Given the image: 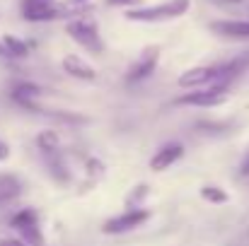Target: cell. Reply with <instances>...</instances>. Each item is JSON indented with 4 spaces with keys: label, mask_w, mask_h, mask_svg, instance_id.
<instances>
[{
    "label": "cell",
    "mask_w": 249,
    "mask_h": 246,
    "mask_svg": "<svg viewBox=\"0 0 249 246\" xmlns=\"http://www.w3.org/2000/svg\"><path fill=\"white\" fill-rule=\"evenodd\" d=\"M189 7H191V0H165L158 5L128 10L126 19H131V22H167V19H177V17L186 15Z\"/></svg>",
    "instance_id": "1"
},
{
    "label": "cell",
    "mask_w": 249,
    "mask_h": 246,
    "mask_svg": "<svg viewBox=\"0 0 249 246\" xmlns=\"http://www.w3.org/2000/svg\"><path fill=\"white\" fill-rule=\"evenodd\" d=\"M66 34L80 44L85 51L89 53H102L104 51V44H102V36H99V27L92 17H75L66 24Z\"/></svg>",
    "instance_id": "2"
},
{
    "label": "cell",
    "mask_w": 249,
    "mask_h": 246,
    "mask_svg": "<svg viewBox=\"0 0 249 246\" xmlns=\"http://www.w3.org/2000/svg\"><path fill=\"white\" fill-rule=\"evenodd\" d=\"M150 220V213L148 210H126L121 215H114L109 217L104 225H102V234H109V237H116V234H126L141 225H145Z\"/></svg>",
    "instance_id": "3"
},
{
    "label": "cell",
    "mask_w": 249,
    "mask_h": 246,
    "mask_svg": "<svg viewBox=\"0 0 249 246\" xmlns=\"http://www.w3.org/2000/svg\"><path fill=\"white\" fill-rule=\"evenodd\" d=\"M225 101H228V92L225 89H213V87H201V89L186 92L184 97L177 99V104H181V106H203V109L220 106Z\"/></svg>",
    "instance_id": "4"
},
{
    "label": "cell",
    "mask_w": 249,
    "mask_h": 246,
    "mask_svg": "<svg viewBox=\"0 0 249 246\" xmlns=\"http://www.w3.org/2000/svg\"><path fill=\"white\" fill-rule=\"evenodd\" d=\"M22 17L27 22H51L58 17H68L66 7H58L53 2H41V0H22Z\"/></svg>",
    "instance_id": "5"
},
{
    "label": "cell",
    "mask_w": 249,
    "mask_h": 246,
    "mask_svg": "<svg viewBox=\"0 0 249 246\" xmlns=\"http://www.w3.org/2000/svg\"><path fill=\"white\" fill-rule=\"evenodd\" d=\"M158 63H160V49H158V46L145 49V51L141 53V58L128 68V73H126V82H131V84H133V82L148 80V78L155 73Z\"/></svg>",
    "instance_id": "6"
},
{
    "label": "cell",
    "mask_w": 249,
    "mask_h": 246,
    "mask_svg": "<svg viewBox=\"0 0 249 246\" xmlns=\"http://www.w3.org/2000/svg\"><path fill=\"white\" fill-rule=\"evenodd\" d=\"M44 92H46V89H44L41 84H36V82H17V84H12L10 97H12L15 104H19L22 109H29V111H39V114H41L36 99H39Z\"/></svg>",
    "instance_id": "7"
},
{
    "label": "cell",
    "mask_w": 249,
    "mask_h": 246,
    "mask_svg": "<svg viewBox=\"0 0 249 246\" xmlns=\"http://www.w3.org/2000/svg\"><path fill=\"white\" fill-rule=\"evenodd\" d=\"M211 32L223 39L249 41V19H215L211 22Z\"/></svg>",
    "instance_id": "8"
},
{
    "label": "cell",
    "mask_w": 249,
    "mask_h": 246,
    "mask_svg": "<svg viewBox=\"0 0 249 246\" xmlns=\"http://www.w3.org/2000/svg\"><path fill=\"white\" fill-rule=\"evenodd\" d=\"M215 75H218V66H198V68H191L184 75H179V87L201 89V87H208L215 80Z\"/></svg>",
    "instance_id": "9"
},
{
    "label": "cell",
    "mask_w": 249,
    "mask_h": 246,
    "mask_svg": "<svg viewBox=\"0 0 249 246\" xmlns=\"http://www.w3.org/2000/svg\"><path fill=\"white\" fill-rule=\"evenodd\" d=\"M181 157H184V145L181 143H167L150 157V169L153 171H167L172 164L179 162Z\"/></svg>",
    "instance_id": "10"
},
{
    "label": "cell",
    "mask_w": 249,
    "mask_h": 246,
    "mask_svg": "<svg viewBox=\"0 0 249 246\" xmlns=\"http://www.w3.org/2000/svg\"><path fill=\"white\" fill-rule=\"evenodd\" d=\"M61 68H63V73H68V75L75 78V80L92 82L94 78H97L94 68H92L89 63H85L80 56H66V58L61 61Z\"/></svg>",
    "instance_id": "11"
},
{
    "label": "cell",
    "mask_w": 249,
    "mask_h": 246,
    "mask_svg": "<svg viewBox=\"0 0 249 246\" xmlns=\"http://www.w3.org/2000/svg\"><path fill=\"white\" fill-rule=\"evenodd\" d=\"M22 181L17 179V176H12V174H0V208L2 205H7V203H12V200H17L19 196H22Z\"/></svg>",
    "instance_id": "12"
},
{
    "label": "cell",
    "mask_w": 249,
    "mask_h": 246,
    "mask_svg": "<svg viewBox=\"0 0 249 246\" xmlns=\"http://www.w3.org/2000/svg\"><path fill=\"white\" fill-rule=\"evenodd\" d=\"M36 148L41 150L44 157H53V155H61V138L56 131H41L36 135Z\"/></svg>",
    "instance_id": "13"
},
{
    "label": "cell",
    "mask_w": 249,
    "mask_h": 246,
    "mask_svg": "<svg viewBox=\"0 0 249 246\" xmlns=\"http://www.w3.org/2000/svg\"><path fill=\"white\" fill-rule=\"evenodd\" d=\"M29 225H39V213L32 210V208H24V210H19L10 217L12 230H22V227H29Z\"/></svg>",
    "instance_id": "14"
},
{
    "label": "cell",
    "mask_w": 249,
    "mask_h": 246,
    "mask_svg": "<svg viewBox=\"0 0 249 246\" xmlns=\"http://www.w3.org/2000/svg\"><path fill=\"white\" fill-rule=\"evenodd\" d=\"M46 162H49V171H51V176H53L58 183H68V181H71V171H68L66 162L61 160V155L46 157Z\"/></svg>",
    "instance_id": "15"
},
{
    "label": "cell",
    "mask_w": 249,
    "mask_h": 246,
    "mask_svg": "<svg viewBox=\"0 0 249 246\" xmlns=\"http://www.w3.org/2000/svg\"><path fill=\"white\" fill-rule=\"evenodd\" d=\"M17 232H19V239L27 246H46V239H44L39 225H29V227H22Z\"/></svg>",
    "instance_id": "16"
},
{
    "label": "cell",
    "mask_w": 249,
    "mask_h": 246,
    "mask_svg": "<svg viewBox=\"0 0 249 246\" xmlns=\"http://www.w3.org/2000/svg\"><path fill=\"white\" fill-rule=\"evenodd\" d=\"M2 44H5L10 58H24V56L29 53V46H27L22 39L12 36V34H5V36H2Z\"/></svg>",
    "instance_id": "17"
},
{
    "label": "cell",
    "mask_w": 249,
    "mask_h": 246,
    "mask_svg": "<svg viewBox=\"0 0 249 246\" xmlns=\"http://www.w3.org/2000/svg\"><path fill=\"white\" fill-rule=\"evenodd\" d=\"M201 198L208 200V203H213V205H223V203L230 200V196H228L220 186H203V188H201Z\"/></svg>",
    "instance_id": "18"
},
{
    "label": "cell",
    "mask_w": 249,
    "mask_h": 246,
    "mask_svg": "<svg viewBox=\"0 0 249 246\" xmlns=\"http://www.w3.org/2000/svg\"><path fill=\"white\" fill-rule=\"evenodd\" d=\"M148 193H150V188H148L145 183L136 186V188H133V193L126 198V205H128V208H133V210H138V208H141V203L148 198Z\"/></svg>",
    "instance_id": "19"
},
{
    "label": "cell",
    "mask_w": 249,
    "mask_h": 246,
    "mask_svg": "<svg viewBox=\"0 0 249 246\" xmlns=\"http://www.w3.org/2000/svg\"><path fill=\"white\" fill-rule=\"evenodd\" d=\"M87 171L92 176H102L104 174V164L99 162V160H87Z\"/></svg>",
    "instance_id": "20"
},
{
    "label": "cell",
    "mask_w": 249,
    "mask_h": 246,
    "mask_svg": "<svg viewBox=\"0 0 249 246\" xmlns=\"http://www.w3.org/2000/svg\"><path fill=\"white\" fill-rule=\"evenodd\" d=\"M7 157H10V145L5 140H0V162H5Z\"/></svg>",
    "instance_id": "21"
},
{
    "label": "cell",
    "mask_w": 249,
    "mask_h": 246,
    "mask_svg": "<svg viewBox=\"0 0 249 246\" xmlns=\"http://www.w3.org/2000/svg\"><path fill=\"white\" fill-rule=\"evenodd\" d=\"M0 246H27L22 239H0Z\"/></svg>",
    "instance_id": "22"
},
{
    "label": "cell",
    "mask_w": 249,
    "mask_h": 246,
    "mask_svg": "<svg viewBox=\"0 0 249 246\" xmlns=\"http://www.w3.org/2000/svg\"><path fill=\"white\" fill-rule=\"evenodd\" d=\"M240 174H242V176H249V152L245 155V160L240 164Z\"/></svg>",
    "instance_id": "23"
},
{
    "label": "cell",
    "mask_w": 249,
    "mask_h": 246,
    "mask_svg": "<svg viewBox=\"0 0 249 246\" xmlns=\"http://www.w3.org/2000/svg\"><path fill=\"white\" fill-rule=\"evenodd\" d=\"M0 58H10V53H7V49H5L2 39H0Z\"/></svg>",
    "instance_id": "24"
},
{
    "label": "cell",
    "mask_w": 249,
    "mask_h": 246,
    "mask_svg": "<svg viewBox=\"0 0 249 246\" xmlns=\"http://www.w3.org/2000/svg\"><path fill=\"white\" fill-rule=\"evenodd\" d=\"M109 5H126V2H133V0H107Z\"/></svg>",
    "instance_id": "25"
},
{
    "label": "cell",
    "mask_w": 249,
    "mask_h": 246,
    "mask_svg": "<svg viewBox=\"0 0 249 246\" xmlns=\"http://www.w3.org/2000/svg\"><path fill=\"white\" fill-rule=\"evenodd\" d=\"M41 2H53V0H41Z\"/></svg>",
    "instance_id": "26"
},
{
    "label": "cell",
    "mask_w": 249,
    "mask_h": 246,
    "mask_svg": "<svg viewBox=\"0 0 249 246\" xmlns=\"http://www.w3.org/2000/svg\"><path fill=\"white\" fill-rule=\"evenodd\" d=\"M75 2H87V0H75Z\"/></svg>",
    "instance_id": "27"
}]
</instances>
